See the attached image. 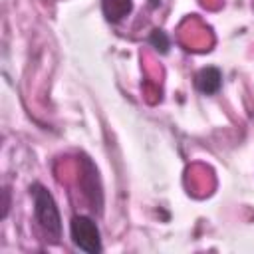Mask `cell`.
<instances>
[{
  "label": "cell",
  "instance_id": "obj_1",
  "mask_svg": "<svg viewBox=\"0 0 254 254\" xmlns=\"http://www.w3.org/2000/svg\"><path fill=\"white\" fill-rule=\"evenodd\" d=\"M30 190H32V196H34V214H36V220H38L40 228L44 230V234L52 242H58L60 236H62V220H60V210L56 206L54 196L40 183L32 185Z\"/></svg>",
  "mask_w": 254,
  "mask_h": 254
},
{
  "label": "cell",
  "instance_id": "obj_2",
  "mask_svg": "<svg viewBox=\"0 0 254 254\" xmlns=\"http://www.w3.org/2000/svg\"><path fill=\"white\" fill-rule=\"evenodd\" d=\"M69 232H71V240L73 244L89 254H95L101 250V238H99V228L97 224L83 214H75L69 222Z\"/></svg>",
  "mask_w": 254,
  "mask_h": 254
},
{
  "label": "cell",
  "instance_id": "obj_3",
  "mask_svg": "<svg viewBox=\"0 0 254 254\" xmlns=\"http://www.w3.org/2000/svg\"><path fill=\"white\" fill-rule=\"evenodd\" d=\"M83 169H81V189L87 196V200L91 202V208L101 212V204H103V192H101V185H99V177H97V169L95 165L83 157L81 161Z\"/></svg>",
  "mask_w": 254,
  "mask_h": 254
},
{
  "label": "cell",
  "instance_id": "obj_4",
  "mask_svg": "<svg viewBox=\"0 0 254 254\" xmlns=\"http://www.w3.org/2000/svg\"><path fill=\"white\" fill-rule=\"evenodd\" d=\"M194 85H196L198 91H202V93H206V95H212V93H216V91L220 89V85H222V75H220V71H218L216 67H204V69H200V71L196 73Z\"/></svg>",
  "mask_w": 254,
  "mask_h": 254
},
{
  "label": "cell",
  "instance_id": "obj_5",
  "mask_svg": "<svg viewBox=\"0 0 254 254\" xmlns=\"http://www.w3.org/2000/svg\"><path fill=\"white\" fill-rule=\"evenodd\" d=\"M133 8L131 0H103V14L111 22H119Z\"/></svg>",
  "mask_w": 254,
  "mask_h": 254
},
{
  "label": "cell",
  "instance_id": "obj_6",
  "mask_svg": "<svg viewBox=\"0 0 254 254\" xmlns=\"http://www.w3.org/2000/svg\"><path fill=\"white\" fill-rule=\"evenodd\" d=\"M149 42H151L157 50H161V52H167V50H169V38H167L165 32H161V30H155V32L151 34Z\"/></svg>",
  "mask_w": 254,
  "mask_h": 254
}]
</instances>
